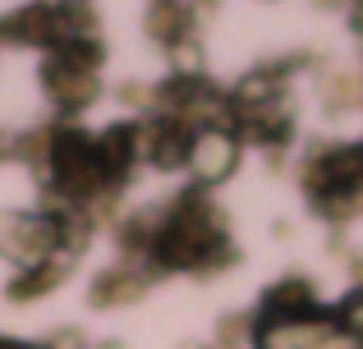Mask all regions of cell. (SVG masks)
<instances>
[{"label":"cell","instance_id":"6da1fadb","mask_svg":"<svg viewBox=\"0 0 363 349\" xmlns=\"http://www.w3.org/2000/svg\"><path fill=\"white\" fill-rule=\"evenodd\" d=\"M42 83H46V92H51L60 106H69V110L88 106V101L97 97V74L60 60V55H51V60L42 64Z\"/></svg>","mask_w":363,"mask_h":349},{"label":"cell","instance_id":"7a4b0ae2","mask_svg":"<svg viewBox=\"0 0 363 349\" xmlns=\"http://www.w3.org/2000/svg\"><path fill=\"white\" fill-rule=\"evenodd\" d=\"M147 37H152V42H161L166 51L194 42V9H189L184 0H152V9H147Z\"/></svg>","mask_w":363,"mask_h":349},{"label":"cell","instance_id":"3957f363","mask_svg":"<svg viewBox=\"0 0 363 349\" xmlns=\"http://www.w3.org/2000/svg\"><path fill=\"white\" fill-rule=\"evenodd\" d=\"M235 156H240V147H235V138L221 134V129L194 134V147H189V166H194L203 179H221L235 166Z\"/></svg>","mask_w":363,"mask_h":349},{"label":"cell","instance_id":"277c9868","mask_svg":"<svg viewBox=\"0 0 363 349\" xmlns=\"http://www.w3.org/2000/svg\"><path fill=\"white\" fill-rule=\"evenodd\" d=\"M354 326H359V331H363V299H359V304H354Z\"/></svg>","mask_w":363,"mask_h":349}]
</instances>
